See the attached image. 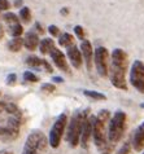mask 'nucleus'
<instances>
[{
	"instance_id": "obj_34",
	"label": "nucleus",
	"mask_w": 144,
	"mask_h": 154,
	"mask_svg": "<svg viewBox=\"0 0 144 154\" xmlns=\"http://www.w3.org/2000/svg\"><path fill=\"white\" fill-rule=\"evenodd\" d=\"M0 154H13L12 150H7V149H4V150H0Z\"/></svg>"
},
{
	"instance_id": "obj_8",
	"label": "nucleus",
	"mask_w": 144,
	"mask_h": 154,
	"mask_svg": "<svg viewBox=\"0 0 144 154\" xmlns=\"http://www.w3.org/2000/svg\"><path fill=\"white\" fill-rule=\"evenodd\" d=\"M94 65L97 70V74L101 78H108L109 65H111V56H109V51L105 47H97L95 49Z\"/></svg>"
},
{
	"instance_id": "obj_19",
	"label": "nucleus",
	"mask_w": 144,
	"mask_h": 154,
	"mask_svg": "<svg viewBox=\"0 0 144 154\" xmlns=\"http://www.w3.org/2000/svg\"><path fill=\"white\" fill-rule=\"evenodd\" d=\"M83 95L86 97H88V98L96 100V101H105V100H107V96H105L104 93L99 92V91H90V89H84Z\"/></svg>"
},
{
	"instance_id": "obj_6",
	"label": "nucleus",
	"mask_w": 144,
	"mask_h": 154,
	"mask_svg": "<svg viewBox=\"0 0 144 154\" xmlns=\"http://www.w3.org/2000/svg\"><path fill=\"white\" fill-rule=\"evenodd\" d=\"M47 146V139L42 131H33L27 136L23 145L22 154H39Z\"/></svg>"
},
{
	"instance_id": "obj_3",
	"label": "nucleus",
	"mask_w": 144,
	"mask_h": 154,
	"mask_svg": "<svg viewBox=\"0 0 144 154\" xmlns=\"http://www.w3.org/2000/svg\"><path fill=\"white\" fill-rule=\"evenodd\" d=\"M90 117L88 110L83 112H75L71 115L70 121L66 126V141L71 148H77L80 143V134H82V127L86 118Z\"/></svg>"
},
{
	"instance_id": "obj_30",
	"label": "nucleus",
	"mask_w": 144,
	"mask_h": 154,
	"mask_svg": "<svg viewBox=\"0 0 144 154\" xmlns=\"http://www.w3.org/2000/svg\"><path fill=\"white\" fill-rule=\"evenodd\" d=\"M9 7H11V4H9L8 0H0V11L7 12L8 9H9Z\"/></svg>"
},
{
	"instance_id": "obj_5",
	"label": "nucleus",
	"mask_w": 144,
	"mask_h": 154,
	"mask_svg": "<svg viewBox=\"0 0 144 154\" xmlns=\"http://www.w3.org/2000/svg\"><path fill=\"white\" fill-rule=\"evenodd\" d=\"M21 127V117L9 115L5 121H0V141L8 143L18 137Z\"/></svg>"
},
{
	"instance_id": "obj_16",
	"label": "nucleus",
	"mask_w": 144,
	"mask_h": 154,
	"mask_svg": "<svg viewBox=\"0 0 144 154\" xmlns=\"http://www.w3.org/2000/svg\"><path fill=\"white\" fill-rule=\"evenodd\" d=\"M58 44L61 47H65L66 49L70 48V47L75 45L74 44V36L69 32H62V34H60V36H58Z\"/></svg>"
},
{
	"instance_id": "obj_36",
	"label": "nucleus",
	"mask_w": 144,
	"mask_h": 154,
	"mask_svg": "<svg viewBox=\"0 0 144 154\" xmlns=\"http://www.w3.org/2000/svg\"><path fill=\"white\" fill-rule=\"evenodd\" d=\"M21 4H22V0H16V3H14V5L16 7H20Z\"/></svg>"
},
{
	"instance_id": "obj_20",
	"label": "nucleus",
	"mask_w": 144,
	"mask_h": 154,
	"mask_svg": "<svg viewBox=\"0 0 144 154\" xmlns=\"http://www.w3.org/2000/svg\"><path fill=\"white\" fill-rule=\"evenodd\" d=\"M3 20L5 21V23L8 26H13V25L20 23V20H18V16L14 14L13 12H5L3 16Z\"/></svg>"
},
{
	"instance_id": "obj_9",
	"label": "nucleus",
	"mask_w": 144,
	"mask_h": 154,
	"mask_svg": "<svg viewBox=\"0 0 144 154\" xmlns=\"http://www.w3.org/2000/svg\"><path fill=\"white\" fill-rule=\"evenodd\" d=\"M129 82L139 93L144 95V62L135 60L130 69Z\"/></svg>"
},
{
	"instance_id": "obj_2",
	"label": "nucleus",
	"mask_w": 144,
	"mask_h": 154,
	"mask_svg": "<svg viewBox=\"0 0 144 154\" xmlns=\"http://www.w3.org/2000/svg\"><path fill=\"white\" fill-rule=\"evenodd\" d=\"M111 119V113L107 109L100 110L95 115L94 119V131H92V139L96 149L100 154H112L114 146L108 139V125Z\"/></svg>"
},
{
	"instance_id": "obj_13",
	"label": "nucleus",
	"mask_w": 144,
	"mask_h": 154,
	"mask_svg": "<svg viewBox=\"0 0 144 154\" xmlns=\"http://www.w3.org/2000/svg\"><path fill=\"white\" fill-rule=\"evenodd\" d=\"M66 56H67L69 62L71 63V66L75 67V69H80V66H82V63H83V57H82V52H80V49L77 45H73V47H70V48H67Z\"/></svg>"
},
{
	"instance_id": "obj_38",
	"label": "nucleus",
	"mask_w": 144,
	"mask_h": 154,
	"mask_svg": "<svg viewBox=\"0 0 144 154\" xmlns=\"http://www.w3.org/2000/svg\"><path fill=\"white\" fill-rule=\"evenodd\" d=\"M140 108H142V109H144V102H143V104H140Z\"/></svg>"
},
{
	"instance_id": "obj_29",
	"label": "nucleus",
	"mask_w": 144,
	"mask_h": 154,
	"mask_svg": "<svg viewBox=\"0 0 144 154\" xmlns=\"http://www.w3.org/2000/svg\"><path fill=\"white\" fill-rule=\"evenodd\" d=\"M16 80H17V75L13 74V72L7 76V84H8V85H13V84L16 83Z\"/></svg>"
},
{
	"instance_id": "obj_33",
	"label": "nucleus",
	"mask_w": 144,
	"mask_h": 154,
	"mask_svg": "<svg viewBox=\"0 0 144 154\" xmlns=\"http://www.w3.org/2000/svg\"><path fill=\"white\" fill-rule=\"evenodd\" d=\"M52 82H56V83H62V82H64V79H62L61 76H53V78H52Z\"/></svg>"
},
{
	"instance_id": "obj_14",
	"label": "nucleus",
	"mask_w": 144,
	"mask_h": 154,
	"mask_svg": "<svg viewBox=\"0 0 144 154\" xmlns=\"http://www.w3.org/2000/svg\"><path fill=\"white\" fill-rule=\"evenodd\" d=\"M131 145H133V149L135 152H142L144 149V122L140 123L136 127V130L134 131Z\"/></svg>"
},
{
	"instance_id": "obj_10",
	"label": "nucleus",
	"mask_w": 144,
	"mask_h": 154,
	"mask_svg": "<svg viewBox=\"0 0 144 154\" xmlns=\"http://www.w3.org/2000/svg\"><path fill=\"white\" fill-rule=\"evenodd\" d=\"M80 52H82V57H83V62L86 63V67L88 71L92 70L94 66V56H95V49L92 48V44L90 40L83 39L80 40V47H79Z\"/></svg>"
},
{
	"instance_id": "obj_21",
	"label": "nucleus",
	"mask_w": 144,
	"mask_h": 154,
	"mask_svg": "<svg viewBox=\"0 0 144 154\" xmlns=\"http://www.w3.org/2000/svg\"><path fill=\"white\" fill-rule=\"evenodd\" d=\"M8 31L13 38H18L23 34V27L21 23H17V25H13V26H8Z\"/></svg>"
},
{
	"instance_id": "obj_32",
	"label": "nucleus",
	"mask_w": 144,
	"mask_h": 154,
	"mask_svg": "<svg viewBox=\"0 0 144 154\" xmlns=\"http://www.w3.org/2000/svg\"><path fill=\"white\" fill-rule=\"evenodd\" d=\"M35 29H36L38 34H43V32H44V30H43V27H42V25H40L39 22H36V23H35Z\"/></svg>"
},
{
	"instance_id": "obj_35",
	"label": "nucleus",
	"mask_w": 144,
	"mask_h": 154,
	"mask_svg": "<svg viewBox=\"0 0 144 154\" xmlns=\"http://www.w3.org/2000/svg\"><path fill=\"white\" fill-rule=\"evenodd\" d=\"M3 35H4V27L2 26V25H0V39L3 38Z\"/></svg>"
},
{
	"instance_id": "obj_7",
	"label": "nucleus",
	"mask_w": 144,
	"mask_h": 154,
	"mask_svg": "<svg viewBox=\"0 0 144 154\" xmlns=\"http://www.w3.org/2000/svg\"><path fill=\"white\" fill-rule=\"evenodd\" d=\"M66 126H67V115H66V113H62L57 117V119L55 121L53 126L49 131L48 144L51 145V148L56 149L60 146V143H61L62 136L65 134Z\"/></svg>"
},
{
	"instance_id": "obj_23",
	"label": "nucleus",
	"mask_w": 144,
	"mask_h": 154,
	"mask_svg": "<svg viewBox=\"0 0 144 154\" xmlns=\"http://www.w3.org/2000/svg\"><path fill=\"white\" fill-rule=\"evenodd\" d=\"M26 65L30 67H34V69H38V67L42 66V60L36 56H29L26 58Z\"/></svg>"
},
{
	"instance_id": "obj_24",
	"label": "nucleus",
	"mask_w": 144,
	"mask_h": 154,
	"mask_svg": "<svg viewBox=\"0 0 144 154\" xmlns=\"http://www.w3.org/2000/svg\"><path fill=\"white\" fill-rule=\"evenodd\" d=\"M23 79H25V82H30V83L39 82V78H38V76L31 71H25L23 72Z\"/></svg>"
},
{
	"instance_id": "obj_18",
	"label": "nucleus",
	"mask_w": 144,
	"mask_h": 154,
	"mask_svg": "<svg viewBox=\"0 0 144 154\" xmlns=\"http://www.w3.org/2000/svg\"><path fill=\"white\" fill-rule=\"evenodd\" d=\"M23 47V38H12L8 43V49L11 52H20V49Z\"/></svg>"
},
{
	"instance_id": "obj_11",
	"label": "nucleus",
	"mask_w": 144,
	"mask_h": 154,
	"mask_svg": "<svg viewBox=\"0 0 144 154\" xmlns=\"http://www.w3.org/2000/svg\"><path fill=\"white\" fill-rule=\"evenodd\" d=\"M94 119L95 115H90L86 118V121L83 123L82 127V134H80V146L83 149H88L90 145V140L92 139V131H94Z\"/></svg>"
},
{
	"instance_id": "obj_27",
	"label": "nucleus",
	"mask_w": 144,
	"mask_h": 154,
	"mask_svg": "<svg viewBox=\"0 0 144 154\" xmlns=\"http://www.w3.org/2000/svg\"><path fill=\"white\" fill-rule=\"evenodd\" d=\"M48 32L52 36H60V29H58L56 25H49L48 26Z\"/></svg>"
},
{
	"instance_id": "obj_4",
	"label": "nucleus",
	"mask_w": 144,
	"mask_h": 154,
	"mask_svg": "<svg viewBox=\"0 0 144 154\" xmlns=\"http://www.w3.org/2000/svg\"><path fill=\"white\" fill-rule=\"evenodd\" d=\"M126 122H127V115L122 110H117L113 114V117L109 119L108 139L113 146H116V144H118L124 139V135L126 132Z\"/></svg>"
},
{
	"instance_id": "obj_26",
	"label": "nucleus",
	"mask_w": 144,
	"mask_h": 154,
	"mask_svg": "<svg viewBox=\"0 0 144 154\" xmlns=\"http://www.w3.org/2000/svg\"><path fill=\"white\" fill-rule=\"evenodd\" d=\"M40 89H42L43 92L52 93V92H55V89H56V87H55V84H52V83H44V84H42Z\"/></svg>"
},
{
	"instance_id": "obj_22",
	"label": "nucleus",
	"mask_w": 144,
	"mask_h": 154,
	"mask_svg": "<svg viewBox=\"0 0 144 154\" xmlns=\"http://www.w3.org/2000/svg\"><path fill=\"white\" fill-rule=\"evenodd\" d=\"M20 18L25 23L30 22V20H31V11H30V8H27V7H22V8H21V9H20Z\"/></svg>"
},
{
	"instance_id": "obj_31",
	"label": "nucleus",
	"mask_w": 144,
	"mask_h": 154,
	"mask_svg": "<svg viewBox=\"0 0 144 154\" xmlns=\"http://www.w3.org/2000/svg\"><path fill=\"white\" fill-rule=\"evenodd\" d=\"M42 66L44 67L47 72H53V69H52V66H51V63L48 61H45V60H42Z\"/></svg>"
},
{
	"instance_id": "obj_37",
	"label": "nucleus",
	"mask_w": 144,
	"mask_h": 154,
	"mask_svg": "<svg viewBox=\"0 0 144 154\" xmlns=\"http://www.w3.org/2000/svg\"><path fill=\"white\" fill-rule=\"evenodd\" d=\"M67 12H69V11H67V8H62L61 13H62V14H67Z\"/></svg>"
},
{
	"instance_id": "obj_28",
	"label": "nucleus",
	"mask_w": 144,
	"mask_h": 154,
	"mask_svg": "<svg viewBox=\"0 0 144 154\" xmlns=\"http://www.w3.org/2000/svg\"><path fill=\"white\" fill-rule=\"evenodd\" d=\"M74 32H75V35H77L80 40H83V39H84V30H83L82 26H79V25L74 26Z\"/></svg>"
},
{
	"instance_id": "obj_25",
	"label": "nucleus",
	"mask_w": 144,
	"mask_h": 154,
	"mask_svg": "<svg viewBox=\"0 0 144 154\" xmlns=\"http://www.w3.org/2000/svg\"><path fill=\"white\" fill-rule=\"evenodd\" d=\"M131 149H133V145H131V143H124V145L118 149L116 154H130Z\"/></svg>"
},
{
	"instance_id": "obj_12",
	"label": "nucleus",
	"mask_w": 144,
	"mask_h": 154,
	"mask_svg": "<svg viewBox=\"0 0 144 154\" xmlns=\"http://www.w3.org/2000/svg\"><path fill=\"white\" fill-rule=\"evenodd\" d=\"M49 56H51V58H52V61H53V63L56 65V67L57 69H60L61 71H64V72H66V74H70V67H69V65H67V61H66V56L64 53L61 52L60 49H57L56 47L51 51V53H49Z\"/></svg>"
},
{
	"instance_id": "obj_1",
	"label": "nucleus",
	"mask_w": 144,
	"mask_h": 154,
	"mask_svg": "<svg viewBox=\"0 0 144 154\" xmlns=\"http://www.w3.org/2000/svg\"><path fill=\"white\" fill-rule=\"evenodd\" d=\"M129 70V56L122 48L113 49L109 65V79L113 87L121 91H127L126 74Z\"/></svg>"
},
{
	"instance_id": "obj_17",
	"label": "nucleus",
	"mask_w": 144,
	"mask_h": 154,
	"mask_svg": "<svg viewBox=\"0 0 144 154\" xmlns=\"http://www.w3.org/2000/svg\"><path fill=\"white\" fill-rule=\"evenodd\" d=\"M53 48H55V42L51 38H45V39L40 40L39 43V51L42 54H49Z\"/></svg>"
},
{
	"instance_id": "obj_15",
	"label": "nucleus",
	"mask_w": 144,
	"mask_h": 154,
	"mask_svg": "<svg viewBox=\"0 0 144 154\" xmlns=\"http://www.w3.org/2000/svg\"><path fill=\"white\" fill-rule=\"evenodd\" d=\"M39 36H38L36 32L34 31H29L26 32V35L23 38V47L29 51H35L38 47H39Z\"/></svg>"
}]
</instances>
